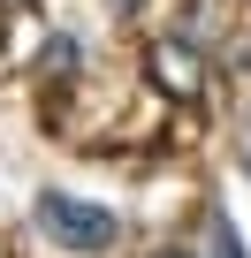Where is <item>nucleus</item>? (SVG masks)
Listing matches in <instances>:
<instances>
[{
	"instance_id": "nucleus-4",
	"label": "nucleus",
	"mask_w": 251,
	"mask_h": 258,
	"mask_svg": "<svg viewBox=\"0 0 251 258\" xmlns=\"http://www.w3.org/2000/svg\"><path fill=\"white\" fill-rule=\"evenodd\" d=\"M160 258H190V250H160Z\"/></svg>"
},
{
	"instance_id": "nucleus-3",
	"label": "nucleus",
	"mask_w": 251,
	"mask_h": 258,
	"mask_svg": "<svg viewBox=\"0 0 251 258\" xmlns=\"http://www.w3.org/2000/svg\"><path fill=\"white\" fill-rule=\"evenodd\" d=\"M213 258H243V235L228 228V213H213Z\"/></svg>"
},
{
	"instance_id": "nucleus-2",
	"label": "nucleus",
	"mask_w": 251,
	"mask_h": 258,
	"mask_svg": "<svg viewBox=\"0 0 251 258\" xmlns=\"http://www.w3.org/2000/svg\"><path fill=\"white\" fill-rule=\"evenodd\" d=\"M76 61H84V53H76V38H46V53H38V76H46V69H76Z\"/></svg>"
},
{
	"instance_id": "nucleus-1",
	"label": "nucleus",
	"mask_w": 251,
	"mask_h": 258,
	"mask_svg": "<svg viewBox=\"0 0 251 258\" xmlns=\"http://www.w3.org/2000/svg\"><path fill=\"white\" fill-rule=\"evenodd\" d=\"M31 220H38V235H46V243H61V250H76V258H91V250H107V243L122 235V220H114L107 205L69 198V190H46V198L31 205Z\"/></svg>"
}]
</instances>
